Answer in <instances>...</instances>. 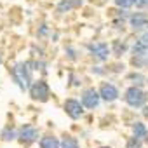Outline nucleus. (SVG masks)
Masks as SVG:
<instances>
[{"label":"nucleus","instance_id":"obj_1","mask_svg":"<svg viewBox=\"0 0 148 148\" xmlns=\"http://www.w3.org/2000/svg\"><path fill=\"white\" fill-rule=\"evenodd\" d=\"M125 101H127L129 106L139 108V106H143V105L146 103V94H145L139 87H131V89H127V92H125Z\"/></svg>","mask_w":148,"mask_h":148},{"label":"nucleus","instance_id":"obj_2","mask_svg":"<svg viewBox=\"0 0 148 148\" xmlns=\"http://www.w3.org/2000/svg\"><path fill=\"white\" fill-rule=\"evenodd\" d=\"M12 75L16 79V82L19 84V87L25 91L30 87V71H28V64H16L12 70Z\"/></svg>","mask_w":148,"mask_h":148},{"label":"nucleus","instance_id":"obj_3","mask_svg":"<svg viewBox=\"0 0 148 148\" xmlns=\"http://www.w3.org/2000/svg\"><path fill=\"white\" fill-rule=\"evenodd\" d=\"M30 94L37 101H47L49 99V87L44 80H37L30 86Z\"/></svg>","mask_w":148,"mask_h":148},{"label":"nucleus","instance_id":"obj_4","mask_svg":"<svg viewBox=\"0 0 148 148\" xmlns=\"http://www.w3.org/2000/svg\"><path fill=\"white\" fill-rule=\"evenodd\" d=\"M64 112L71 117V119H80L84 115V108L77 99H66L64 101Z\"/></svg>","mask_w":148,"mask_h":148},{"label":"nucleus","instance_id":"obj_5","mask_svg":"<svg viewBox=\"0 0 148 148\" xmlns=\"http://www.w3.org/2000/svg\"><path fill=\"white\" fill-rule=\"evenodd\" d=\"M38 138V131L33 125H23L19 131V141L21 143H33Z\"/></svg>","mask_w":148,"mask_h":148},{"label":"nucleus","instance_id":"obj_6","mask_svg":"<svg viewBox=\"0 0 148 148\" xmlns=\"http://www.w3.org/2000/svg\"><path fill=\"white\" fill-rule=\"evenodd\" d=\"M99 96H101V94H98L94 89L84 91V94H82V103H84V106H87V108H96V106L99 105Z\"/></svg>","mask_w":148,"mask_h":148},{"label":"nucleus","instance_id":"obj_7","mask_svg":"<svg viewBox=\"0 0 148 148\" xmlns=\"http://www.w3.org/2000/svg\"><path fill=\"white\" fill-rule=\"evenodd\" d=\"M89 51L98 58V59H106L108 58V45L106 44H103V42H94V44H91L89 45Z\"/></svg>","mask_w":148,"mask_h":148},{"label":"nucleus","instance_id":"obj_8","mask_svg":"<svg viewBox=\"0 0 148 148\" xmlns=\"http://www.w3.org/2000/svg\"><path fill=\"white\" fill-rule=\"evenodd\" d=\"M131 26L134 30H145V28H148V16L141 14V12L131 16Z\"/></svg>","mask_w":148,"mask_h":148},{"label":"nucleus","instance_id":"obj_9","mask_svg":"<svg viewBox=\"0 0 148 148\" xmlns=\"http://www.w3.org/2000/svg\"><path fill=\"white\" fill-rule=\"evenodd\" d=\"M99 94H101V98H103V99H106V101H113V99H117L119 91H117V89H115V86H112V84H103V86H101Z\"/></svg>","mask_w":148,"mask_h":148},{"label":"nucleus","instance_id":"obj_10","mask_svg":"<svg viewBox=\"0 0 148 148\" xmlns=\"http://www.w3.org/2000/svg\"><path fill=\"white\" fill-rule=\"evenodd\" d=\"M59 146L61 145H59V141L54 136H45L40 141V148H59Z\"/></svg>","mask_w":148,"mask_h":148},{"label":"nucleus","instance_id":"obj_11","mask_svg":"<svg viewBox=\"0 0 148 148\" xmlns=\"http://www.w3.org/2000/svg\"><path fill=\"white\" fill-rule=\"evenodd\" d=\"M132 131H134V136L139 138V139L146 136V127H145V124H141V122H136V124L132 125Z\"/></svg>","mask_w":148,"mask_h":148},{"label":"nucleus","instance_id":"obj_12","mask_svg":"<svg viewBox=\"0 0 148 148\" xmlns=\"http://www.w3.org/2000/svg\"><path fill=\"white\" fill-rule=\"evenodd\" d=\"M61 148H79V141L71 136H66L63 141H61Z\"/></svg>","mask_w":148,"mask_h":148},{"label":"nucleus","instance_id":"obj_13","mask_svg":"<svg viewBox=\"0 0 148 148\" xmlns=\"http://www.w3.org/2000/svg\"><path fill=\"white\" fill-rule=\"evenodd\" d=\"M146 49H148V47H146L141 40H138V42L134 44V47H132V51H134L136 56H145V54H146Z\"/></svg>","mask_w":148,"mask_h":148},{"label":"nucleus","instance_id":"obj_14","mask_svg":"<svg viewBox=\"0 0 148 148\" xmlns=\"http://www.w3.org/2000/svg\"><path fill=\"white\" fill-rule=\"evenodd\" d=\"M115 4L119 7H122V9H127V7H131L134 4V0H115Z\"/></svg>","mask_w":148,"mask_h":148},{"label":"nucleus","instance_id":"obj_15","mask_svg":"<svg viewBox=\"0 0 148 148\" xmlns=\"http://www.w3.org/2000/svg\"><path fill=\"white\" fill-rule=\"evenodd\" d=\"M127 148H141V143H139V138H131L129 143H127Z\"/></svg>","mask_w":148,"mask_h":148},{"label":"nucleus","instance_id":"obj_16","mask_svg":"<svg viewBox=\"0 0 148 148\" xmlns=\"http://www.w3.org/2000/svg\"><path fill=\"white\" fill-rule=\"evenodd\" d=\"M113 49H115V54H117V56H120V54L125 51V45H124V44H120V42L117 40V42L113 44Z\"/></svg>","mask_w":148,"mask_h":148},{"label":"nucleus","instance_id":"obj_17","mask_svg":"<svg viewBox=\"0 0 148 148\" xmlns=\"http://www.w3.org/2000/svg\"><path fill=\"white\" fill-rule=\"evenodd\" d=\"M2 138H4V139H12V138H14V131L7 127V129L2 132Z\"/></svg>","mask_w":148,"mask_h":148},{"label":"nucleus","instance_id":"obj_18","mask_svg":"<svg viewBox=\"0 0 148 148\" xmlns=\"http://www.w3.org/2000/svg\"><path fill=\"white\" fill-rule=\"evenodd\" d=\"M136 2V5H139V7H148V0H134Z\"/></svg>","mask_w":148,"mask_h":148},{"label":"nucleus","instance_id":"obj_19","mask_svg":"<svg viewBox=\"0 0 148 148\" xmlns=\"http://www.w3.org/2000/svg\"><path fill=\"white\" fill-rule=\"evenodd\" d=\"M139 40H141V42H143V44H145V45L148 47V32H146V33H145V35H143V37H141Z\"/></svg>","mask_w":148,"mask_h":148},{"label":"nucleus","instance_id":"obj_20","mask_svg":"<svg viewBox=\"0 0 148 148\" xmlns=\"http://www.w3.org/2000/svg\"><path fill=\"white\" fill-rule=\"evenodd\" d=\"M146 66H148V59H146Z\"/></svg>","mask_w":148,"mask_h":148},{"label":"nucleus","instance_id":"obj_21","mask_svg":"<svg viewBox=\"0 0 148 148\" xmlns=\"http://www.w3.org/2000/svg\"><path fill=\"white\" fill-rule=\"evenodd\" d=\"M103 148H106V146H103Z\"/></svg>","mask_w":148,"mask_h":148}]
</instances>
